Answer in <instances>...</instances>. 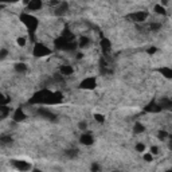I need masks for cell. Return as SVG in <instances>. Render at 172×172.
Here are the masks:
<instances>
[{
    "label": "cell",
    "mask_w": 172,
    "mask_h": 172,
    "mask_svg": "<svg viewBox=\"0 0 172 172\" xmlns=\"http://www.w3.org/2000/svg\"><path fill=\"white\" fill-rule=\"evenodd\" d=\"M26 43H27V39H26L24 37H19V38L16 39V45L19 46V47H24Z\"/></svg>",
    "instance_id": "obj_15"
},
{
    "label": "cell",
    "mask_w": 172,
    "mask_h": 172,
    "mask_svg": "<svg viewBox=\"0 0 172 172\" xmlns=\"http://www.w3.org/2000/svg\"><path fill=\"white\" fill-rule=\"evenodd\" d=\"M130 19L133 20V22L138 23V22H145V20L148 19V14L144 11H136L133 12L132 15H130Z\"/></svg>",
    "instance_id": "obj_4"
},
{
    "label": "cell",
    "mask_w": 172,
    "mask_h": 172,
    "mask_svg": "<svg viewBox=\"0 0 172 172\" xmlns=\"http://www.w3.org/2000/svg\"><path fill=\"white\" fill-rule=\"evenodd\" d=\"M94 119H96V121L101 122V124H104V122H105V117L102 116V114H96V116H94Z\"/></svg>",
    "instance_id": "obj_21"
},
{
    "label": "cell",
    "mask_w": 172,
    "mask_h": 172,
    "mask_svg": "<svg viewBox=\"0 0 172 172\" xmlns=\"http://www.w3.org/2000/svg\"><path fill=\"white\" fill-rule=\"evenodd\" d=\"M42 7H43V3L42 1H38V0H32V1H30L27 4L28 11H39Z\"/></svg>",
    "instance_id": "obj_7"
},
{
    "label": "cell",
    "mask_w": 172,
    "mask_h": 172,
    "mask_svg": "<svg viewBox=\"0 0 172 172\" xmlns=\"http://www.w3.org/2000/svg\"><path fill=\"white\" fill-rule=\"evenodd\" d=\"M79 141H81V144H83V145H93L94 144V138L90 133H82L81 137H79Z\"/></svg>",
    "instance_id": "obj_5"
},
{
    "label": "cell",
    "mask_w": 172,
    "mask_h": 172,
    "mask_svg": "<svg viewBox=\"0 0 172 172\" xmlns=\"http://www.w3.org/2000/svg\"><path fill=\"white\" fill-rule=\"evenodd\" d=\"M24 119H26L24 112L22 110V108H18V109L14 112V114H12V120L16 121V122H20V121H23Z\"/></svg>",
    "instance_id": "obj_6"
},
{
    "label": "cell",
    "mask_w": 172,
    "mask_h": 172,
    "mask_svg": "<svg viewBox=\"0 0 172 172\" xmlns=\"http://www.w3.org/2000/svg\"><path fill=\"white\" fill-rule=\"evenodd\" d=\"M20 20H22V23L28 28V30H32V31H34L38 26L37 18L32 16L31 14H23L22 16H20Z\"/></svg>",
    "instance_id": "obj_1"
},
{
    "label": "cell",
    "mask_w": 172,
    "mask_h": 172,
    "mask_svg": "<svg viewBox=\"0 0 172 172\" xmlns=\"http://www.w3.org/2000/svg\"><path fill=\"white\" fill-rule=\"evenodd\" d=\"M167 172H172V169H169V171H167Z\"/></svg>",
    "instance_id": "obj_23"
},
{
    "label": "cell",
    "mask_w": 172,
    "mask_h": 172,
    "mask_svg": "<svg viewBox=\"0 0 172 172\" xmlns=\"http://www.w3.org/2000/svg\"><path fill=\"white\" fill-rule=\"evenodd\" d=\"M32 172H42V171H39V169H34Z\"/></svg>",
    "instance_id": "obj_22"
},
{
    "label": "cell",
    "mask_w": 172,
    "mask_h": 172,
    "mask_svg": "<svg viewBox=\"0 0 172 172\" xmlns=\"http://www.w3.org/2000/svg\"><path fill=\"white\" fill-rule=\"evenodd\" d=\"M143 157H144V160H145V161H152V160H153V155H152L151 152L144 153V156H143Z\"/></svg>",
    "instance_id": "obj_20"
},
{
    "label": "cell",
    "mask_w": 172,
    "mask_h": 172,
    "mask_svg": "<svg viewBox=\"0 0 172 172\" xmlns=\"http://www.w3.org/2000/svg\"><path fill=\"white\" fill-rule=\"evenodd\" d=\"M101 46H102V51H104V53H108V50L110 48L109 40H108V39H104V40L101 42Z\"/></svg>",
    "instance_id": "obj_13"
},
{
    "label": "cell",
    "mask_w": 172,
    "mask_h": 172,
    "mask_svg": "<svg viewBox=\"0 0 172 172\" xmlns=\"http://www.w3.org/2000/svg\"><path fill=\"white\" fill-rule=\"evenodd\" d=\"M78 128H79V130L85 132V130L88 129V122H86V121H81V122L78 124Z\"/></svg>",
    "instance_id": "obj_17"
},
{
    "label": "cell",
    "mask_w": 172,
    "mask_h": 172,
    "mask_svg": "<svg viewBox=\"0 0 172 172\" xmlns=\"http://www.w3.org/2000/svg\"><path fill=\"white\" fill-rule=\"evenodd\" d=\"M136 151H137V152H144V151H145V145L143 144V143H138V144H136Z\"/></svg>",
    "instance_id": "obj_18"
},
{
    "label": "cell",
    "mask_w": 172,
    "mask_h": 172,
    "mask_svg": "<svg viewBox=\"0 0 172 172\" xmlns=\"http://www.w3.org/2000/svg\"><path fill=\"white\" fill-rule=\"evenodd\" d=\"M79 86H81V89H88V90H91V89H94L97 86V81H96V78L89 77V78L83 79Z\"/></svg>",
    "instance_id": "obj_3"
},
{
    "label": "cell",
    "mask_w": 172,
    "mask_h": 172,
    "mask_svg": "<svg viewBox=\"0 0 172 172\" xmlns=\"http://www.w3.org/2000/svg\"><path fill=\"white\" fill-rule=\"evenodd\" d=\"M145 130V127L143 124H140V122H137V124L135 125V133H143Z\"/></svg>",
    "instance_id": "obj_14"
},
{
    "label": "cell",
    "mask_w": 172,
    "mask_h": 172,
    "mask_svg": "<svg viewBox=\"0 0 172 172\" xmlns=\"http://www.w3.org/2000/svg\"><path fill=\"white\" fill-rule=\"evenodd\" d=\"M89 45H90V39L88 37H81V39H79V47L83 48V47H88Z\"/></svg>",
    "instance_id": "obj_12"
},
{
    "label": "cell",
    "mask_w": 172,
    "mask_h": 172,
    "mask_svg": "<svg viewBox=\"0 0 172 172\" xmlns=\"http://www.w3.org/2000/svg\"><path fill=\"white\" fill-rule=\"evenodd\" d=\"M32 53H34L35 56H45V55H48V54H50V50H48L43 43L38 42V43H35Z\"/></svg>",
    "instance_id": "obj_2"
},
{
    "label": "cell",
    "mask_w": 172,
    "mask_h": 172,
    "mask_svg": "<svg viewBox=\"0 0 172 172\" xmlns=\"http://www.w3.org/2000/svg\"><path fill=\"white\" fill-rule=\"evenodd\" d=\"M14 70L16 71L18 74H24L26 71H27V65L23 62H18L14 65Z\"/></svg>",
    "instance_id": "obj_8"
},
{
    "label": "cell",
    "mask_w": 172,
    "mask_h": 172,
    "mask_svg": "<svg viewBox=\"0 0 172 172\" xmlns=\"http://www.w3.org/2000/svg\"><path fill=\"white\" fill-rule=\"evenodd\" d=\"M160 74L164 77V78L172 79V69H171V67H167V66L161 67V69H160Z\"/></svg>",
    "instance_id": "obj_10"
},
{
    "label": "cell",
    "mask_w": 172,
    "mask_h": 172,
    "mask_svg": "<svg viewBox=\"0 0 172 172\" xmlns=\"http://www.w3.org/2000/svg\"><path fill=\"white\" fill-rule=\"evenodd\" d=\"M153 11H155V14H157V15H165L167 14L165 7L161 6V4H156V6L153 7Z\"/></svg>",
    "instance_id": "obj_11"
},
{
    "label": "cell",
    "mask_w": 172,
    "mask_h": 172,
    "mask_svg": "<svg viewBox=\"0 0 172 172\" xmlns=\"http://www.w3.org/2000/svg\"><path fill=\"white\" fill-rule=\"evenodd\" d=\"M7 55H8V50H7V48H1V50H0V58H1V61H4L7 58Z\"/></svg>",
    "instance_id": "obj_16"
},
{
    "label": "cell",
    "mask_w": 172,
    "mask_h": 172,
    "mask_svg": "<svg viewBox=\"0 0 172 172\" xmlns=\"http://www.w3.org/2000/svg\"><path fill=\"white\" fill-rule=\"evenodd\" d=\"M59 71H61V75H71L74 73V69L70 65H62Z\"/></svg>",
    "instance_id": "obj_9"
},
{
    "label": "cell",
    "mask_w": 172,
    "mask_h": 172,
    "mask_svg": "<svg viewBox=\"0 0 172 172\" xmlns=\"http://www.w3.org/2000/svg\"><path fill=\"white\" fill-rule=\"evenodd\" d=\"M100 169H101V167H100V164L94 161V163L91 164V172H100Z\"/></svg>",
    "instance_id": "obj_19"
}]
</instances>
